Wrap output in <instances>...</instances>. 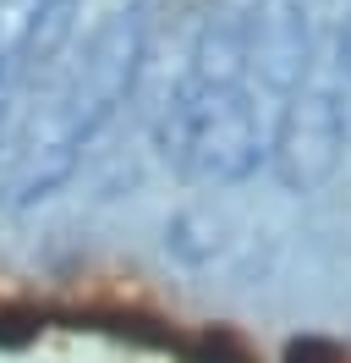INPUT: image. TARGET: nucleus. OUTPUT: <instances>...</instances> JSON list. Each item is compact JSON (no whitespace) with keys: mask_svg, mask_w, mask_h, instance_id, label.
I'll return each instance as SVG.
<instances>
[{"mask_svg":"<svg viewBox=\"0 0 351 363\" xmlns=\"http://www.w3.org/2000/svg\"><path fill=\"white\" fill-rule=\"evenodd\" d=\"M44 330H88V336H110L137 352L181 363L192 325L159 314V308H143V303H121V297H83V303H44Z\"/></svg>","mask_w":351,"mask_h":363,"instance_id":"f257e3e1","label":"nucleus"},{"mask_svg":"<svg viewBox=\"0 0 351 363\" xmlns=\"http://www.w3.org/2000/svg\"><path fill=\"white\" fill-rule=\"evenodd\" d=\"M181 363H258V352H253V341L241 336V330H231V325H192Z\"/></svg>","mask_w":351,"mask_h":363,"instance_id":"f03ea898","label":"nucleus"},{"mask_svg":"<svg viewBox=\"0 0 351 363\" xmlns=\"http://www.w3.org/2000/svg\"><path fill=\"white\" fill-rule=\"evenodd\" d=\"M280 363H351V347L329 336H307V341H291L280 352Z\"/></svg>","mask_w":351,"mask_h":363,"instance_id":"7ed1b4c3","label":"nucleus"}]
</instances>
